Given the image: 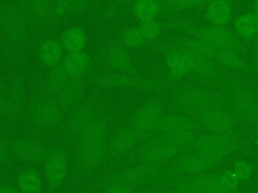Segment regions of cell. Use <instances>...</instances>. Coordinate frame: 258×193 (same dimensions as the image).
Segmentation results:
<instances>
[{
	"instance_id": "24",
	"label": "cell",
	"mask_w": 258,
	"mask_h": 193,
	"mask_svg": "<svg viewBox=\"0 0 258 193\" xmlns=\"http://www.w3.org/2000/svg\"><path fill=\"white\" fill-rule=\"evenodd\" d=\"M91 63V57L85 50L68 52L62 60V67L71 77H80L87 71Z\"/></svg>"
},
{
	"instance_id": "12",
	"label": "cell",
	"mask_w": 258,
	"mask_h": 193,
	"mask_svg": "<svg viewBox=\"0 0 258 193\" xmlns=\"http://www.w3.org/2000/svg\"><path fill=\"white\" fill-rule=\"evenodd\" d=\"M96 112L94 102H86L80 105L67 119L64 131L71 135H79L96 118Z\"/></svg>"
},
{
	"instance_id": "13",
	"label": "cell",
	"mask_w": 258,
	"mask_h": 193,
	"mask_svg": "<svg viewBox=\"0 0 258 193\" xmlns=\"http://www.w3.org/2000/svg\"><path fill=\"white\" fill-rule=\"evenodd\" d=\"M0 29L9 38L20 37L25 30V19L15 6H7L0 10Z\"/></svg>"
},
{
	"instance_id": "50",
	"label": "cell",
	"mask_w": 258,
	"mask_h": 193,
	"mask_svg": "<svg viewBox=\"0 0 258 193\" xmlns=\"http://www.w3.org/2000/svg\"><path fill=\"white\" fill-rule=\"evenodd\" d=\"M163 193H174V192L170 189V190H168V191H166V192H163Z\"/></svg>"
},
{
	"instance_id": "22",
	"label": "cell",
	"mask_w": 258,
	"mask_h": 193,
	"mask_svg": "<svg viewBox=\"0 0 258 193\" xmlns=\"http://www.w3.org/2000/svg\"><path fill=\"white\" fill-rule=\"evenodd\" d=\"M107 134H108L107 120L101 117H96L79 134V144L106 143Z\"/></svg>"
},
{
	"instance_id": "34",
	"label": "cell",
	"mask_w": 258,
	"mask_h": 193,
	"mask_svg": "<svg viewBox=\"0 0 258 193\" xmlns=\"http://www.w3.org/2000/svg\"><path fill=\"white\" fill-rule=\"evenodd\" d=\"M70 75L64 70L62 65H54L46 77V88L52 94H59L62 88L68 83Z\"/></svg>"
},
{
	"instance_id": "44",
	"label": "cell",
	"mask_w": 258,
	"mask_h": 193,
	"mask_svg": "<svg viewBox=\"0 0 258 193\" xmlns=\"http://www.w3.org/2000/svg\"><path fill=\"white\" fill-rule=\"evenodd\" d=\"M0 193H20L19 190L11 185H1L0 186Z\"/></svg>"
},
{
	"instance_id": "15",
	"label": "cell",
	"mask_w": 258,
	"mask_h": 193,
	"mask_svg": "<svg viewBox=\"0 0 258 193\" xmlns=\"http://www.w3.org/2000/svg\"><path fill=\"white\" fill-rule=\"evenodd\" d=\"M155 129L160 133L161 137H167L188 130L199 131L200 126L188 116L172 114L163 116Z\"/></svg>"
},
{
	"instance_id": "25",
	"label": "cell",
	"mask_w": 258,
	"mask_h": 193,
	"mask_svg": "<svg viewBox=\"0 0 258 193\" xmlns=\"http://www.w3.org/2000/svg\"><path fill=\"white\" fill-rule=\"evenodd\" d=\"M139 136L140 134L132 126H126L120 129L111 140V151L116 155L128 152L136 145Z\"/></svg>"
},
{
	"instance_id": "3",
	"label": "cell",
	"mask_w": 258,
	"mask_h": 193,
	"mask_svg": "<svg viewBox=\"0 0 258 193\" xmlns=\"http://www.w3.org/2000/svg\"><path fill=\"white\" fill-rule=\"evenodd\" d=\"M188 151L201 153L218 160H224L235 152H243L246 155H252V153L246 149L239 136L212 133L197 136L188 148Z\"/></svg>"
},
{
	"instance_id": "18",
	"label": "cell",
	"mask_w": 258,
	"mask_h": 193,
	"mask_svg": "<svg viewBox=\"0 0 258 193\" xmlns=\"http://www.w3.org/2000/svg\"><path fill=\"white\" fill-rule=\"evenodd\" d=\"M234 31L243 41H253L258 38V16L248 10L240 13L234 20Z\"/></svg>"
},
{
	"instance_id": "21",
	"label": "cell",
	"mask_w": 258,
	"mask_h": 193,
	"mask_svg": "<svg viewBox=\"0 0 258 193\" xmlns=\"http://www.w3.org/2000/svg\"><path fill=\"white\" fill-rule=\"evenodd\" d=\"M13 152L19 158L26 161H36L46 155L44 146L38 141L26 138H19L13 142Z\"/></svg>"
},
{
	"instance_id": "48",
	"label": "cell",
	"mask_w": 258,
	"mask_h": 193,
	"mask_svg": "<svg viewBox=\"0 0 258 193\" xmlns=\"http://www.w3.org/2000/svg\"><path fill=\"white\" fill-rule=\"evenodd\" d=\"M3 84H4V80H3V77L0 74V89L3 87Z\"/></svg>"
},
{
	"instance_id": "35",
	"label": "cell",
	"mask_w": 258,
	"mask_h": 193,
	"mask_svg": "<svg viewBox=\"0 0 258 193\" xmlns=\"http://www.w3.org/2000/svg\"><path fill=\"white\" fill-rule=\"evenodd\" d=\"M8 98L5 101V108L9 110L12 114L19 113L21 110L22 104H23V91L19 84H13L11 85Z\"/></svg>"
},
{
	"instance_id": "4",
	"label": "cell",
	"mask_w": 258,
	"mask_h": 193,
	"mask_svg": "<svg viewBox=\"0 0 258 193\" xmlns=\"http://www.w3.org/2000/svg\"><path fill=\"white\" fill-rule=\"evenodd\" d=\"M228 102L238 122L254 131L258 124V102L252 88L241 79H233Z\"/></svg>"
},
{
	"instance_id": "23",
	"label": "cell",
	"mask_w": 258,
	"mask_h": 193,
	"mask_svg": "<svg viewBox=\"0 0 258 193\" xmlns=\"http://www.w3.org/2000/svg\"><path fill=\"white\" fill-rule=\"evenodd\" d=\"M16 185L20 193H40L43 187V177L36 169L27 167L18 173Z\"/></svg>"
},
{
	"instance_id": "8",
	"label": "cell",
	"mask_w": 258,
	"mask_h": 193,
	"mask_svg": "<svg viewBox=\"0 0 258 193\" xmlns=\"http://www.w3.org/2000/svg\"><path fill=\"white\" fill-rule=\"evenodd\" d=\"M43 174L51 189L57 188L64 181L68 174V156L62 148L55 147L46 153Z\"/></svg>"
},
{
	"instance_id": "41",
	"label": "cell",
	"mask_w": 258,
	"mask_h": 193,
	"mask_svg": "<svg viewBox=\"0 0 258 193\" xmlns=\"http://www.w3.org/2000/svg\"><path fill=\"white\" fill-rule=\"evenodd\" d=\"M134 187L120 182H106L102 193H132Z\"/></svg>"
},
{
	"instance_id": "17",
	"label": "cell",
	"mask_w": 258,
	"mask_h": 193,
	"mask_svg": "<svg viewBox=\"0 0 258 193\" xmlns=\"http://www.w3.org/2000/svg\"><path fill=\"white\" fill-rule=\"evenodd\" d=\"M169 47L176 48L182 50L190 55L196 56H203L212 58L215 60V55L217 50L208 45L207 43L203 42L202 40L188 36V37H176L171 39Z\"/></svg>"
},
{
	"instance_id": "11",
	"label": "cell",
	"mask_w": 258,
	"mask_h": 193,
	"mask_svg": "<svg viewBox=\"0 0 258 193\" xmlns=\"http://www.w3.org/2000/svg\"><path fill=\"white\" fill-rule=\"evenodd\" d=\"M163 117V104L159 100H151L142 105L134 114L131 126L139 133H147L155 129Z\"/></svg>"
},
{
	"instance_id": "31",
	"label": "cell",
	"mask_w": 258,
	"mask_h": 193,
	"mask_svg": "<svg viewBox=\"0 0 258 193\" xmlns=\"http://www.w3.org/2000/svg\"><path fill=\"white\" fill-rule=\"evenodd\" d=\"M84 89V82L81 77H72L58 94V105L68 109L75 105Z\"/></svg>"
},
{
	"instance_id": "47",
	"label": "cell",
	"mask_w": 258,
	"mask_h": 193,
	"mask_svg": "<svg viewBox=\"0 0 258 193\" xmlns=\"http://www.w3.org/2000/svg\"><path fill=\"white\" fill-rule=\"evenodd\" d=\"M5 101L0 99V113H2L4 110H5Z\"/></svg>"
},
{
	"instance_id": "6",
	"label": "cell",
	"mask_w": 258,
	"mask_h": 193,
	"mask_svg": "<svg viewBox=\"0 0 258 193\" xmlns=\"http://www.w3.org/2000/svg\"><path fill=\"white\" fill-rule=\"evenodd\" d=\"M224 160H218L201 153H188L177 159L171 166V171L182 176H196L208 173L220 167Z\"/></svg>"
},
{
	"instance_id": "38",
	"label": "cell",
	"mask_w": 258,
	"mask_h": 193,
	"mask_svg": "<svg viewBox=\"0 0 258 193\" xmlns=\"http://www.w3.org/2000/svg\"><path fill=\"white\" fill-rule=\"evenodd\" d=\"M137 27L141 31L145 40L155 39L161 31V23L159 21H157L155 18L140 20Z\"/></svg>"
},
{
	"instance_id": "33",
	"label": "cell",
	"mask_w": 258,
	"mask_h": 193,
	"mask_svg": "<svg viewBox=\"0 0 258 193\" xmlns=\"http://www.w3.org/2000/svg\"><path fill=\"white\" fill-rule=\"evenodd\" d=\"M161 9V2L156 0H136L132 4V11L139 21L154 19Z\"/></svg>"
},
{
	"instance_id": "9",
	"label": "cell",
	"mask_w": 258,
	"mask_h": 193,
	"mask_svg": "<svg viewBox=\"0 0 258 193\" xmlns=\"http://www.w3.org/2000/svg\"><path fill=\"white\" fill-rule=\"evenodd\" d=\"M183 150L176 145L172 144L163 137L152 139L145 143L140 150V157L142 162H147L156 165H162L163 163L173 159Z\"/></svg>"
},
{
	"instance_id": "29",
	"label": "cell",
	"mask_w": 258,
	"mask_h": 193,
	"mask_svg": "<svg viewBox=\"0 0 258 193\" xmlns=\"http://www.w3.org/2000/svg\"><path fill=\"white\" fill-rule=\"evenodd\" d=\"M63 54V47L60 40L48 37L38 45V56L40 60L48 65H56Z\"/></svg>"
},
{
	"instance_id": "20",
	"label": "cell",
	"mask_w": 258,
	"mask_h": 193,
	"mask_svg": "<svg viewBox=\"0 0 258 193\" xmlns=\"http://www.w3.org/2000/svg\"><path fill=\"white\" fill-rule=\"evenodd\" d=\"M97 81L104 85H118V84H137L149 88L162 87L163 83L158 80H152L147 78H141L129 74H116V73H104L97 77Z\"/></svg>"
},
{
	"instance_id": "40",
	"label": "cell",
	"mask_w": 258,
	"mask_h": 193,
	"mask_svg": "<svg viewBox=\"0 0 258 193\" xmlns=\"http://www.w3.org/2000/svg\"><path fill=\"white\" fill-rule=\"evenodd\" d=\"M218 182L220 186L227 191H238L240 187V181L234 174L232 169L223 170L217 172Z\"/></svg>"
},
{
	"instance_id": "28",
	"label": "cell",
	"mask_w": 258,
	"mask_h": 193,
	"mask_svg": "<svg viewBox=\"0 0 258 193\" xmlns=\"http://www.w3.org/2000/svg\"><path fill=\"white\" fill-rule=\"evenodd\" d=\"M60 42L63 49L68 50V52L84 50L87 44V33L78 25L69 26L62 31Z\"/></svg>"
},
{
	"instance_id": "27",
	"label": "cell",
	"mask_w": 258,
	"mask_h": 193,
	"mask_svg": "<svg viewBox=\"0 0 258 193\" xmlns=\"http://www.w3.org/2000/svg\"><path fill=\"white\" fill-rule=\"evenodd\" d=\"M106 153V143L79 144L78 158L80 164L85 168L97 166Z\"/></svg>"
},
{
	"instance_id": "5",
	"label": "cell",
	"mask_w": 258,
	"mask_h": 193,
	"mask_svg": "<svg viewBox=\"0 0 258 193\" xmlns=\"http://www.w3.org/2000/svg\"><path fill=\"white\" fill-rule=\"evenodd\" d=\"M189 117L208 133L239 136L240 123L227 107H211Z\"/></svg>"
},
{
	"instance_id": "39",
	"label": "cell",
	"mask_w": 258,
	"mask_h": 193,
	"mask_svg": "<svg viewBox=\"0 0 258 193\" xmlns=\"http://www.w3.org/2000/svg\"><path fill=\"white\" fill-rule=\"evenodd\" d=\"M232 171L237 176L240 182H246L250 180L253 176L255 167L251 162L244 159H239L233 164Z\"/></svg>"
},
{
	"instance_id": "45",
	"label": "cell",
	"mask_w": 258,
	"mask_h": 193,
	"mask_svg": "<svg viewBox=\"0 0 258 193\" xmlns=\"http://www.w3.org/2000/svg\"><path fill=\"white\" fill-rule=\"evenodd\" d=\"M250 11H252L253 13H255L257 16H258V0H255V1H252L250 3Z\"/></svg>"
},
{
	"instance_id": "32",
	"label": "cell",
	"mask_w": 258,
	"mask_h": 193,
	"mask_svg": "<svg viewBox=\"0 0 258 193\" xmlns=\"http://www.w3.org/2000/svg\"><path fill=\"white\" fill-rule=\"evenodd\" d=\"M106 58L115 68L127 70L132 67V57L129 51L121 45H112L107 49Z\"/></svg>"
},
{
	"instance_id": "51",
	"label": "cell",
	"mask_w": 258,
	"mask_h": 193,
	"mask_svg": "<svg viewBox=\"0 0 258 193\" xmlns=\"http://www.w3.org/2000/svg\"><path fill=\"white\" fill-rule=\"evenodd\" d=\"M0 8H1V7H0Z\"/></svg>"
},
{
	"instance_id": "1",
	"label": "cell",
	"mask_w": 258,
	"mask_h": 193,
	"mask_svg": "<svg viewBox=\"0 0 258 193\" xmlns=\"http://www.w3.org/2000/svg\"><path fill=\"white\" fill-rule=\"evenodd\" d=\"M168 25L183 30L189 36L202 40L216 50H232L240 54L246 50L245 41L228 26L192 25L185 21H172Z\"/></svg>"
},
{
	"instance_id": "26",
	"label": "cell",
	"mask_w": 258,
	"mask_h": 193,
	"mask_svg": "<svg viewBox=\"0 0 258 193\" xmlns=\"http://www.w3.org/2000/svg\"><path fill=\"white\" fill-rule=\"evenodd\" d=\"M188 56L190 60L191 72L199 75L200 77L207 80H212L218 78L222 74V66H220L216 60L190 54H188Z\"/></svg>"
},
{
	"instance_id": "14",
	"label": "cell",
	"mask_w": 258,
	"mask_h": 193,
	"mask_svg": "<svg viewBox=\"0 0 258 193\" xmlns=\"http://www.w3.org/2000/svg\"><path fill=\"white\" fill-rule=\"evenodd\" d=\"M204 8V16L209 24L227 26L233 16V3L229 0L207 1Z\"/></svg>"
},
{
	"instance_id": "42",
	"label": "cell",
	"mask_w": 258,
	"mask_h": 193,
	"mask_svg": "<svg viewBox=\"0 0 258 193\" xmlns=\"http://www.w3.org/2000/svg\"><path fill=\"white\" fill-rule=\"evenodd\" d=\"M30 9L38 16L47 15L51 11V3L43 0H37L30 3Z\"/></svg>"
},
{
	"instance_id": "43",
	"label": "cell",
	"mask_w": 258,
	"mask_h": 193,
	"mask_svg": "<svg viewBox=\"0 0 258 193\" xmlns=\"http://www.w3.org/2000/svg\"><path fill=\"white\" fill-rule=\"evenodd\" d=\"M10 153V146L9 143L4 139L3 137L0 136V162L4 161Z\"/></svg>"
},
{
	"instance_id": "30",
	"label": "cell",
	"mask_w": 258,
	"mask_h": 193,
	"mask_svg": "<svg viewBox=\"0 0 258 193\" xmlns=\"http://www.w3.org/2000/svg\"><path fill=\"white\" fill-rule=\"evenodd\" d=\"M216 62L223 67L235 71L246 72L250 70L248 62L244 59L243 54L232 50H217L215 55Z\"/></svg>"
},
{
	"instance_id": "16",
	"label": "cell",
	"mask_w": 258,
	"mask_h": 193,
	"mask_svg": "<svg viewBox=\"0 0 258 193\" xmlns=\"http://www.w3.org/2000/svg\"><path fill=\"white\" fill-rule=\"evenodd\" d=\"M60 106L53 100L44 99L38 101L32 109L33 121L41 127H51L60 118Z\"/></svg>"
},
{
	"instance_id": "2",
	"label": "cell",
	"mask_w": 258,
	"mask_h": 193,
	"mask_svg": "<svg viewBox=\"0 0 258 193\" xmlns=\"http://www.w3.org/2000/svg\"><path fill=\"white\" fill-rule=\"evenodd\" d=\"M173 100L175 105L188 116L211 107L229 108L228 99L211 86H181L173 93Z\"/></svg>"
},
{
	"instance_id": "49",
	"label": "cell",
	"mask_w": 258,
	"mask_h": 193,
	"mask_svg": "<svg viewBox=\"0 0 258 193\" xmlns=\"http://www.w3.org/2000/svg\"><path fill=\"white\" fill-rule=\"evenodd\" d=\"M255 66H256V71H257V75H258V61L255 63Z\"/></svg>"
},
{
	"instance_id": "36",
	"label": "cell",
	"mask_w": 258,
	"mask_h": 193,
	"mask_svg": "<svg viewBox=\"0 0 258 193\" xmlns=\"http://www.w3.org/2000/svg\"><path fill=\"white\" fill-rule=\"evenodd\" d=\"M120 38L123 43L128 46H139L144 41L145 38L137 26H127L120 31Z\"/></svg>"
},
{
	"instance_id": "37",
	"label": "cell",
	"mask_w": 258,
	"mask_h": 193,
	"mask_svg": "<svg viewBox=\"0 0 258 193\" xmlns=\"http://www.w3.org/2000/svg\"><path fill=\"white\" fill-rule=\"evenodd\" d=\"M207 1L204 0H167L161 3L169 11H184L192 8L204 7Z\"/></svg>"
},
{
	"instance_id": "19",
	"label": "cell",
	"mask_w": 258,
	"mask_h": 193,
	"mask_svg": "<svg viewBox=\"0 0 258 193\" xmlns=\"http://www.w3.org/2000/svg\"><path fill=\"white\" fill-rule=\"evenodd\" d=\"M165 64L170 74L175 78H180L191 72L188 54L176 48L169 47L167 49L165 54Z\"/></svg>"
},
{
	"instance_id": "46",
	"label": "cell",
	"mask_w": 258,
	"mask_h": 193,
	"mask_svg": "<svg viewBox=\"0 0 258 193\" xmlns=\"http://www.w3.org/2000/svg\"><path fill=\"white\" fill-rule=\"evenodd\" d=\"M254 141H255V143H256V145L258 147V124H257L256 129L254 130Z\"/></svg>"
},
{
	"instance_id": "10",
	"label": "cell",
	"mask_w": 258,
	"mask_h": 193,
	"mask_svg": "<svg viewBox=\"0 0 258 193\" xmlns=\"http://www.w3.org/2000/svg\"><path fill=\"white\" fill-rule=\"evenodd\" d=\"M162 170V165L142 162L126 168L108 178L107 182H120L132 187L155 178Z\"/></svg>"
},
{
	"instance_id": "7",
	"label": "cell",
	"mask_w": 258,
	"mask_h": 193,
	"mask_svg": "<svg viewBox=\"0 0 258 193\" xmlns=\"http://www.w3.org/2000/svg\"><path fill=\"white\" fill-rule=\"evenodd\" d=\"M172 187L186 189L192 193H247L238 191L224 190L219 182L217 172H208L196 176H182L176 178ZM258 193V192H253Z\"/></svg>"
}]
</instances>
